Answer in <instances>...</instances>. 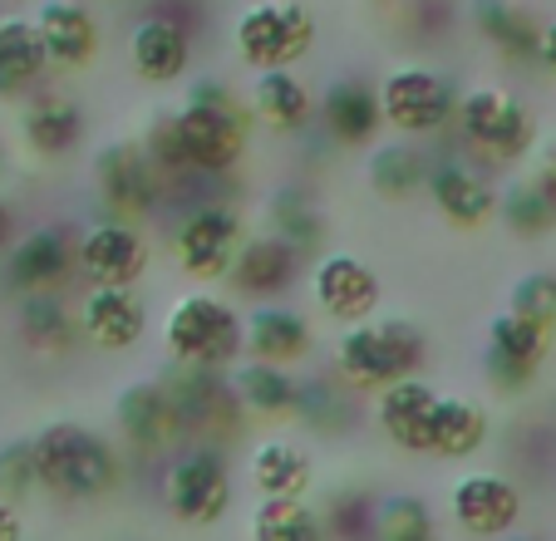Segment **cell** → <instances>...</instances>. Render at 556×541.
I'll return each instance as SVG.
<instances>
[{
    "instance_id": "obj_1",
    "label": "cell",
    "mask_w": 556,
    "mask_h": 541,
    "mask_svg": "<svg viewBox=\"0 0 556 541\" xmlns=\"http://www.w3.org/2000/svg\"><path fill=\"white\" fill-rule=\"evenodd\" d=\"M35 448V473H40V492L60 507H94L124 492L128 482V453L118 438L99 433V428L79 424V418H50L30 433Z\"/></svg>"
},
{
    "instance_id": "obj_2",
    "label": "cell",
    "mask_w": 556,
    "mask_h": 541,
    "mask_svg": "<svg viewBox=\"0 0 556 541\" xmlns=\"http://www.w3.org/2000/svg\"><path fill=\"white\" fill-rule=\"evenodd\" d=\"M178 118V138H182V163H188V177H202V183H227L237 167L252 153V109L247 99L231 89L217 74H202L182 89V104L173 109Z\"/></svg>"
},
{
    "instance_id": "obj_3",
    "label": "cell",
    "mask_w": 556,
    "mask_h": 541,
    "mask_svg": "<svg viewBox=\"0 0 556 541\" xmlns=\"http://www.w3.org/2000/svg\"><path fill=\"white\" fill-rule=\"evenodd\" d=\"M453 134H458L463 158H472L488 173H507L522 167L542 143L536 114L522 95H513L507 84H472L458 89V109H453Z\"/></svg>"
},
{
    "instance_id": "obj_4",
    "label": "cell",
    "mask_w": 556,
    "mask_h": 541,
    "mask_svg": "<svg viewBox=\"0 0 556 541\" xmlns=\"http://www.w3.org/2000/svg\"><path fill=\"white\" fill-rule=\"evenodd\" d=\"M429 365V335L414 315H375V320L345 325L330 344V375L345 379L359 399L375 389L409 379Z\"/></svg>"
},
{
    "instance_id": "obj_5",
    "label": "cell",
    "mask_w": 556,
    "mask_h": 541,
    "mask_svg": "<svg viewBox=\"0 0 556 541\" xmlns=\"http://www.w3.org/2000/svg\"><path fill=\"white\" fill-rule=\"evenodd\" d=\"M157 502L178 527L207 531L231 517L237 478H231L227 448L217 443H182L173 458L157 463Z\"/></svg>"
},
{
    "instance_id": "obj_6",
    "label": "cell",
    "mask_w": 556,
    "mask_h": 541,
    "mask_svg": "<svg viewBox=\"0 0 556 541\" xmlns=\"http://www.w3.org/2000/svg\"><path fill=\"white\" fill-rule=\"evenodd\" d=\"M163 350L168 365L231 369L242 360V311L212 286H192L163 315Z\"/></svg>"
},
{
    "instance_id": "obj_7",
    "label": "cell",
    "mask_w": 556,
    "mask_h": 541,
    "mask_svg": "<svg viewBox=\"0 0 556 541\" xmlns=\"http://www.w3.org/2000/svg\"><path fill=\"white\" fill-rule=\"evenodd\" d=\"M242 241H247V217L237 202L198 198L188 207H178V217H173L168 256L192 286H222Z\"/></svg>"
},
{
    "instance_id": "obj_8",
    "label": "cell",
    "mask_w": 556,
    "mask_h": 541,
    "mask_svg": "<svg viewBox=\"0 0 556 541\" xmlns=\"http://www.w3.org/2000/svg\"><path fill=\"white\" fill-rule=\"evenodd\" d=\"M320 40V21L305 0H247L231 21V50L252 74L295 70Z\"/></svg>"
},
{
    "instance_id": "obj_9",
    "label": "cell",
    "mask_w": 556,
    "mask_h": 541,
    "mask_svg": "<svg viewBox=\"0 0 556 541\" xmlns=\"http://www.w3.org/2000/svg\"><path fill=\"white\" fill-rule=\"evenodd\" d=\"M379 89V114L394 138H443L453 128V109H458V84L424 60H404L375 84Z\"/></svg>"
},
{
    "instance_id": "obj_10",
    "label": "cell",
    "mask_w": 556,
    "mask_h": 541,
    "mask_svg": "<svg viewBox=\"0 0 556 541\" xmlns=\"http://www.w3.org/2000/svg\"><path fill=\"white\" fill-rule=\"evenodd\" d=\"M198 21H207L198 0H153L128 30V70L153 89L182 84L198 60Z\"/></svg>"
},
{
    "instance_id": "obj_11",
    "label": "cell",
    "mask_w": 556,
    "mask_h": 541,
    "mask_svg": "<svg viewBox=\"0 0 556 541\" xmlns=\"http://www.w3.org/2000/svg\"><path fill=\"white\" fill-rule=\"evenodd\" d=\"M89 188H94L99 217L138 222V227L168 207V188H163L157 167L148 163V153L138 148V138H109V143L94 148Z\"/></svg>"
},
{
    "instance_id": "obj_12",
    "label": "cell",
    "mask_w": 556,
    "mask_h": 541,
    "mask_svg": "<svg viewBox=\"0 0 556 541\" xmlns=\"http://www.w3.org/2000/svg\"><path fill=\"white\" fill-rule=\"evenodd\" d=\"M114 438L128 453V463H163L188 443L178 404H173L168 385L157 375L128 379L114 394Z\"/></svg>"
},
{
    "instance_id": "obj_13",
    "label": "cell",
    "mask_w": 556,
    "mask_h": 541,
    "mask_svg": "<svg viewBox=\"0 0 556 541\" xmlns=\"http://www.w3.org/2000/svg\"><path fill=\"white\" fill-rule=\"evenodd\" d=\"M79 281L74 270V227L70 222H40L25 227L0 256V291L21 301V295H60Z\"/></svg>"
},
{
    "instance_id": "obj_14",
    "label": "cell",
    "mask_w": 556,
    "mask_h": 541,
    "mask_svg": "<svg viewBox=\"0 0 556 541\" xmlns=\"http://www.w3.org/2000/svg\"><path fill=\"white\" fill-rule=\"evenodd\" d=\"M163 385H168L173 404H178L182 433L188 443H217L227 448L231 438L247 433V414L231 394L227 369H192V365H168L163 369Z\"/></svg>"
},
{
    "instance_id": "obj_15",
    "label": "cell",
    "mask_w": 556,
    "mask_h": 541,
    "mask_svg": "<svg viewBox=\"0 0 556 541\" xmlns=\"http://www.w3.org/2000/svg\"><path fill=\"white\" fill-rule=\"evenodd\" d=\"M443 507H448V521L468 541H503V537H513V531H522L527 492H522V482H513L507 473L468 468L448 482Z\"/></svg>"
},
{
    "instance_id": "obj_16",
    "label": "cell",
    "mask_w": 556,
    "mask_h": 541,
    "mask_svg": "<svg viewBox=\"0 0 556 541\" xmlns=\"http://www.w3.org/2000/svg\"><path fill=\"white\" fill-rule=\"evenodd\" d=\"M153 266V241L138 222L94 217L74 227V270L85 286H143Z\"/></svg>"
},
{
    "instance_id": "obj_17",
    "label": "cell",
    "mask_w": 556,
    "mask_h": 541,
    "mask_svg": "<svg viewBox=\"0 0 556 541\" xmlns=\"http://www.w3.org/2000/svg\"><path fill=\"white\" fill-rule=\"evenodd\" d=\"M552 360V330L522 320L513 311H497L483 325V385L503 399H517L536 385V375Z\"/></svg>"
},
{
    "instance_id": "obj_18",
    "label": "cell",
    "mask_w": 556,
    "mask_h": 541,
    "mask_svg": "<svg viewBox=\"0 0 556 541\" xmlns=\"http://www.w3.org/2000/svg\"><path fill=\"white\" fill-rule=\"evenodd\" d=\"M424 198L453 231H483L497 217V177L463 153H429Z\"/></svg>"
},
{
    "instance_id": "obj_19",
    "label": "cell",
    "mask_w": 556,
    "mask_h": 541,
    "mask_svg": "<svg viewBox=\"0 0 556 541\" xmlns=\"http://www.w3.org/2000/svg\"><path fill=\"white\" fill-rule=\"evenodd\" d=\"M311 295L315 311L345 330V325L375 320L379 305H384V281L355 251H320L311 261Z\"/></svg>"
},
{
    "instance_id": "obj_20",
    "label": "cell",
    "mask_w": 556,
    "mask_h": 541,
    "mask_svg": "<svg viewBox=\"0 0 556 541\" xmlns=\"http://www.w3.org/2000/svg\"><path fill=\"white\" fill-rule=\"evenodd\" d=\"M315 128L326 134L330 148L345 153H365L384 134V114H379V89L365 74H336V79L315 95Z\"/></svg>"
},
{
    "instance_id": "obj_21",
    "label": "cell",
    "mask_w": 556,
    "mask_h": 541,
    "mask_svg": "<svg viewBox=\"0 0 556 541\" xmlns=\"http://www.w3.org/2000/svg\"><path fill=\"white\" fill-rule=\"evenodd\" d=\"M15 134H21L25 153L40 158V163H64L85 148L89 138V114L85 104L64 89L40 84L35 95L21 99V114H15Z\"/></svg>"
},
{
    "instance_id": "obj_22",
    "label": "cell",
    "mask_w": 556,
    "mask_h": 541,
    "mask_svg": "<svg viewBox=\"0 0 556 541\" xmlns=\"http://www.w3.org/2000/svg\"><path fill=\"white\" fill-rule=\"evenodd\" d=\"M433 404H439V389L424 375H409L369 394V418H375L379 438L394 453H404V458H433Z\"/></svg>"
},
{
    "instance_id": "obj_23",
    "label": "cell",
    "mask_w": 556,
    "mask_h": 541,
    "mask_svg": "<svg viewBox=\"0 0 556 541\" xmlns=\"http://www.w3.org/2000/svg\"><path fill=\"white\" fill-rule=\"evenodd\" d=\"M79 344L99 354H128L148 335V301L134 286H85L74 301Z\"/></svg>"
},
{
    "instance_id": "obj_24",
    "label": "cell",
    "mask_w": 556,
    "mask_h": 541,
    "mask_svg": "<svg viewBox=\"0 0 556 541\" xmlns=\"http://www.w3.org/2000/svg\"><path fill=\"white\" fill-rule=\"evenodd\" d=\"M30 21H35V30H40L50 74L94 70L99 50H104V25H99L89 0H35Z\"/></svg>"
},
{
    "instance_id": "obj_25",
    "label": "cell",
    "mask_w": 556,
    "mask_h": 541,
    "mask_svg": "<svg viewBox=\"0 0 556 541\" xmlns=\"http://www.w3.org/2000/svg\"><path fill=\"white\" fill-rule=\"evenodd\" d=\"M305 266H311V261L286 247L281 237H271V231H247V241L237 247V261H231L222 286L247 305H266V301L291 295Z\"/></svg>"
},
{
    "instance_id": "obj_26",
    "label": "cell",
    "mask_w": 556,
    "mask_h": 541,
    "mask_svg": "<svg viewBox=\"0 0 556 541\" xmlns=\"http://www.w3.org/2000/svg\"><path fill=\"white\" fill-rule=\"evenodd\" d=\"M315 354V320L286 301H266L242 311V360H266L281 369H301Z\"/></svg>"
},
{
    "instance_id": "obj_27",
    "label": "cell",
    "mask_w": 556,
    "mask_h": 541,
    "mask_svg": "<svg viewBox=\"0 0 556 541\" xmlns=\"http://www.w3.org/2000/svg\"><path fill=\"white\" fill-rule=\"evenodd\" d=\"M247 482L256 498H291L311 502V492L320 488L315 473V453L291 433H262L247 448Z\"/></svg>"
},
{
    "instance_id": "obj_28",
    "label": "cell",
    "mask_w": 556,
    "mask_h": 541,
    "mask_svg": "<svg viewBox=\"0 0 556 541\" xmlns=\"http://www.w3.org/2000/svg\"><path fill=\"white\" fill-rule=\"evenodd\" d=\"M247 109L276 138H301L315 128V89L295 70H266L247 89Z\"/></svg>"
},
{
    "instance_id": "obj_29",
    "label": "cell",
    "mask_w": 556,
    "mask_h": 541,
    "mask_svg": "<svg viewBox=\"0 0 556 541\" xmlns=\"http://www.w3.org/2000/svg\"><path fill=\"white\" fill-rule=\"evenodd\" d=\"M231 394L242 404L247 424H295V399H301V375L266 360H237L227 369Z\"/></svg>"
},
{
    "instance_id": "obj_30",
    "label": "cell",
    "mask_w": 556,
    "mask_h": 541,
    "mask_svg": "<svg viewBox=\"0 0 556 541\" xmlns=\"http://www.w3.org/2000/svg\"><path fill=\"white\" fill-rule=\"evenodd\" d=\"M468 21H472V35L503 64H517V70H532L536 64V35H542V25L517 0H472Z\"/></svg>"
},
{
    "instance_id": "obj_31",
    "label": "cell",
    "mask_w": 556,
    "mask_h": 541,
    "mask_svg": "<svg viewBox=\"0 0 556 541\" xmlns=\"http://www.w3.org/2000/svg\"><path fill=\"white\" fill-rule=\"evenodd\" d=\"M429 177V148L414 138H379L365 148V183L379 202H414Z\"/></svg>"
},
{
    "instance_id": "obj_32",
    "label": "cell",
    "mask_w": 556,
    "mask_h": 541,
    "mask_svg": "<svg viewBox=\"0 0 556 541\" xmlns=\"http://www.w3.org/2000/svg\"><path fill=\"white\" fill-rule=\"evenodd\" d=\"M266 231L281 237L291 251H301L305 261H315L330 237V222H326V207L315 202L311 188L281 183V188H271V198H266Z\"/></svg>"
},
{
    "instance_id": "obj_33",
    "label": "cell",
    "mask_w": 556,
    "mask_h": 541,
    "mask_svg": "<svg viewBox=\"0 0 556 541\" xmlns=\"http://www.w3.org/2000/svg\"><path fill=\"white\" fill-rule=\"evenodd\" d=\"M50 79V60H45L40 30L30 15H0V99L35 95Z\"/></svg>"
},
{
    "instance_id": "obj_34",
    "label": "cell",
    "mask_w": 556,
    "mask_h": 541,
    "mask_svg": "<svg viewBox=\"0 0 556 541\" xmlns=\"http://www.w3.org/2000/svg\"><path fill=\"white\" fill-rule=\"evenodd\" d=\"M15 335L25 350L45 354V360H64V354L85 350L79 344V325H74V301L60 295H21L15 301Z\"/></svg>"
},
{
    "instance_id": "obj_35",
    "label": "cell",
    "mask_w": 556,
    "mask_h": 541,
    "mask_svg": "<svg viewBox=\"0 0 556 541\" xmlns=\"http://www.w3.org/2000/svg\"><path fill=\"white\" fill-rule=\"evenodd\" d=\"M488 438H493V414L478 399L439 394V404H433V458L468 463L488 448Z\"/></svg>"
},
{
    "instance_id": "obj_36",
    "label": "cell",
    "mask_w": 556,
    "mask_h": 541,
    "mask_svg": "<svg viewBox=\"0 0 556 541\" xmlns=\"http://www.w3.org/2000/svg\"><path fill=\"white\" fill-rule=\"evenodd\" d=\"M359 418V394L336 375L301 379V399H295V424L315 438H340L350 433Z\"/></svg>"
},
{
    "instance_id": "obj_37",
    "label": "cell",
    "mask_w": 556,
    "mask_h": 541,
    "mask_svg": "<svg viewBox=\"0 0 556 541\" xmlns=\"http://www.w3.org/2000/svg\"><path fill=\"white\" fill-rule=\"evenodd\" d=\"M369 541H443V521L424 492H384L375 498V537Z\"/></svg>"
},
{
    "instance_id": "obj_38",
    "label": "cell",
    "mask_w": 556,
    "mask_h": 541,
    "mask_svg": "<svg viewBox=\"0 0 556 541\" xmlns=\"http://www.w3.org/2000/svg\"><path fill=\"white\" fill-rule=\"evenodd\" d=\"M247 541H330V537L311 502L256 498L252 512H247Z\"/></svg>"
},
{
    "instance_id": "obj_39",
    "label": "cell",
    "mask_w": 556,
    "mask_h": 541,
    "mask_svg": "<svg viewBox=\"0 0 556 541\" xmlns=\"http://www.w3.org/2000/svg\"><path fill=\"white\" fill-rule=\"evenodd\" d=\"M493 222H503V231L517 241H542L556 231V212L546 207L542 192L527 183V173L497 183V217Z\"/></svg>"
},
{
    "instance_id": "obj_40",
    "label": "cell",
    "mask_w": 556,
    "mask_h": 541,
    "mask_svg": "<svg viewBox=\"0 0 556 541\" xmlns=\"http://www.w3.org/2000/svg\"><path fill=\"white\" fill-rule=\"evenodd\" d=\"M320 521H326L330 541H369L375 537V498L359 488L330 492V502L320 507Z\"/></svg>"
},
{
    "instance_id": "obj_41",
    "label": "cell",
    "mask_w": 556,
    "mask_h": 541,
    "mask_svg": "<svg viewBox=\"0 0 556 541\" xmlns=\"http://www.w3.org/2000/svg\"><path fill=\"white\" fill-rule=\"evenodd\" d=\"M507 311L556 335V270H522L507 286Z\"/></svg>"
},
{
    "instance_id": "obj_42",
    "label": "cell",
    "mask_w": 556,
    "mask_h": 541,
    "mask_svg": "<svg viewBox=\"0 0 556 541\" xmlns=\"http://www.w3.org/2000/svg\"><path fill=\"white\" fill-rule=\"evenodd\" d=\"M0 498L15 502V507H25L30 498H40V473H35L30 433L0 443Z\"/></svg>"
},
{
    "instance_id": "obj_43",
    "label": "cell",
    "mask_w": 556,
    "mask_h": 541,
    "mask_svg": "<svg viewBox=\"0 0 556 541\" xmlns=\"http://www.w3.org/2000/svg\"><path fill=\"white\" fill-rule=\"evenodd\" d=\"M527 183L542 192V202L556 212V138L536 143V153L527 158Z\"/></svg>"
},
{
    "instance_id": "obj_44",
    "label": "cell",
    "mask_w": 556,
    "mask_h": 541,
    "mask_svg": "<svg viewBox=\"0 0 556 541\" xmlns=\"http://www.w3.org/2000/svg\"><path fill=\"white\" fill-rule=\"evenodd\" d=\"M0 541H25V512L0 498Z\"/></svg>"
},
{
    "instance_id": "obj_45",
    "label": "cell",
    "mask_w": 556,
    "mask_h": 541,
    "mask_svg": "<svg viewBox=\"0 0 556 541\" xmlns=\"http://www.w3.org/2000/svg\"><path fill=\"white\" fill-rule=\"evenodd\" d=\"M21 237V217H15V202L0 192V256L11 251V241Z\"/></svg>"
},
{
    "instance_id": "obj_46",
    "label": "cell",
    "mask_w": 556,
    "mask_h": 541,
    "mask_svg": "<svg viewBox=\"0 0 556 541\" xmlns=\"http://www.w3.org/2000/svg\"><path fill=\"white\" fill-rule=\"evenodd\" d=\"M536 70L556 74V21H546L542 35H536Z\"/></svg>"
},
{
    "instance_id": "obj_47",
    "label": "cell",
    "mask_w": 556,
    "mask_h": 541,
    "mask_svg": "<svg viewBox=\"0 0 556 541\" xmlns=\"http://www.w3.org/2000/svg\"><path fill=\"white\" fill-rule=\"evenodd\" d=\"M503 541H542V537H527V531H513V537H503Z\"/></svg>"
},
{
    "instance_id": "obj_48",
    "label": "cell",
    "mask_w": 556,
    "mask_h": 541,
    "mask_svg": "<svg viewBox=\"0 0 556 541\" xmlns=\"http://www.w3.org/2000/svg\"><path fill=\"white\" fill-rule=\"evenodd\" d=\"M15 5H35V0H15Z\"/></svg>"
},
{
    "instance_id": "obj_49",
    "label": "cell",
    "mask_w": 556,
    "mask_h": 541,
    "mask_svg": "<svg viewBox=\"0 0 556 541\" xmlns=\"http://www.w3.org/2000/svg\"><path fill=\"white\" fill-rule=\"evenodd\" d=\"M0 167H5V148H0Z\"/></svg>"
},
{
    "instance_id": "obj_50",
    "label": "cell",
    "mask_w": 556,
    "mask_h": 541,
    "mask_svg": "<svg viewBox=\"0 0 556 541\" xmlns=\"http://www.w3.org/2000/svg\"><path fill=\"white\" fill-rule=\"evenodd\" d=\"M552 84H556V74H552Z\"/></svg>"
},
{
    "instance_id": "obj_51",
    "label": "cell",
    "mask_w": 556,
    "mask_h": 541,
    "mask_svg": "<svg viewBox=\"0 0 556 541\" xmlns=\"http://www.w3.org/2000/svg\"><path fill=\"white\" fill-rule=\"evenodd\" d=\"M25 541H30V537H25Z\"/></svg>"
}]
</instances>
